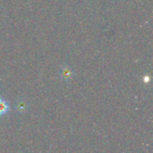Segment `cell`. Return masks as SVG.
I'll return each mask as SVG.
<instances>
[{
	"instance_id": "7a4b0ae2",
	"label": "cell",
	"mask_w": 153,
	"mask_h": 153,
	"mask_svg": "<svg viewBox=\"0 0 153 153\" xmlns=\"http://www.w3.org/2000/svg\"><path fill=\"white\" fill-rule=\"evenodd\" d=\"M14 108H15L16 112H18L20 114H23V113L27 112V110L29 108V104L24 99H20L16 101V103L14 105Z\"/></svg>"
},
{
	"instance_id": "3957f363",
	"label": "cell",
	"mask_w": 153,
	"mask_h": 153,
	"mask_svg": "<svg viewBox=\"0 0 153 153\" xmlns=\"http://www.w3.org/2000/svg\"><path fill=\"white\" fill-rule=\"evenodd\" d=\"M9 112H10V105L8 101L4 98L0 97V117L4 116Z\"/></svg>"
},
{
	"instance_id": "6da1fadb",
	"label": "cell",
	"mask_w": 153,
	"mask_h": 153,
	"mask_svg": "<svg viewBox=\"0 0 153 153\" xmlns=\"http://www.w3.org/2000/svg\"><path fill=\"white\" fill-rule=\"evenodd\" d=\"M74 72L73 68L67 65H63L59 72L60 79L65 82H70L74 78Z\"/></svg>"
}]
</instances>
